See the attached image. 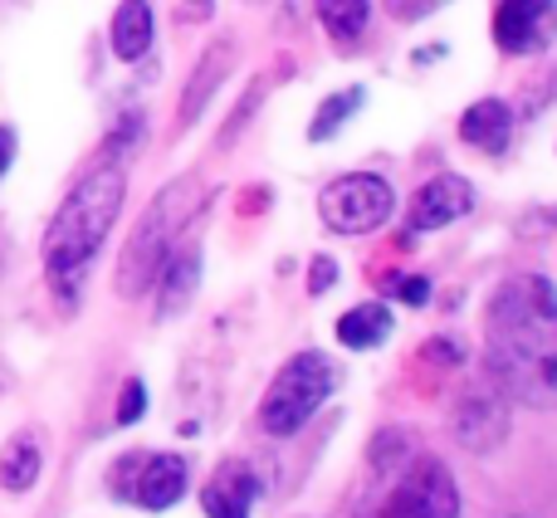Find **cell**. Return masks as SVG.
<instances>
[{"label":"cell","mask_w":557,"mask_h":518,"mask_svg":"<svg viewBox=\"0 0 557 518\" xmlns=\"http://www.w3.org/2000/svg\"><path fill=\"white\" fill-rule=\"evenodd\" d=\"M484 377L509 402L557 406V288L513 274L484 308Z\"/></svg>","instance_id":"obj_1"},{"label":"cell","mask_w":557,"mask_h":518,"mask_svg":"<svg viewBox=\"0 0 557 518\" xmlns=\"http://www.w3.org/2000/svg\"><path fill=\"white\" fill-rule=\"evenodd\" d=\"M123 201H127L123 162L88 166V172L69 186L64 201H59L54 221H49V231H45V279L64 304L78 298V288H84V279H88V264L103 250Z\"/></svg>","instance_id":"obj_2"},{"label":"cell","mask_w":557,"mask_h":518,"mask_svg":"<svg viewBox=\"0 0 557 518\" xmlns=\"http://www.w3.org/2000/svg\"><path fill=\"white\" fill-rule=\"evenodd\" d=\"M352 518H460V484L441 455L386 431L367 445V490Z\"/></svg>","instance_id":"obj_3"},{"label":"cell","mask_w":557,"mask_h":518,"mask_svg":"<svg viewBox=\"0 0 557 518\" xmlns=\"http://www.w3.org/2000/svg\"><path fill=\"white\" fill-rule=\"evenodd\" d=\"M196 211H201V182L196 176H182V182H166L162 192L152 196V206L143 211L137 231L127 235L123 259H117L113 288L123 298H143L147 288L157 284V269L166 264V255L182 245V235L191 231Z\"/></svg>","instance_id":"obj_4"},{"label":"cell","mask_w":557,"mask_h":518,"mask_svg":"<svg viewBox=\"0 0 557 518\" xmlns=\"http://www.w3.org/2000/svg\"><path fill=\"white\" fill-rule=\"evenodd\" d=\"M337 362L327 353H294L284 367L274 372L270 392L260 402V431L284 441V435H298L308 421L318 416V406L337 392Z\"/></svg>","instance_id":"obj_5"},{"label":"cell","mask_w":557,"mask_h":518,"mask_svg":"<svg viewBox=\"0 0 557 518\" xmlns=\"http://www.w3.org/2000/svg\"><path fill=\"white\" fill-rule=\"evenodd\" d=\"M186 480H191V465H186V455H172V451H127V455H117L113 470H108L113 499L143 504V509H152V514L182 504Z\"/></svg>","instance_id":"obj_6"},{"label":"cell","mask_w":557,"mask_h":518,"mask_svg":"<svg viewBox=\"0 0 557 518\" xmlns=\"http://www.w3.org/2000/svg\"><path fill=\"white\" fill-rule=\"evenodd\" d=\"M392 211H396L392 182L376 172H347L318 192V215L337 235H372L392 221Z\"/></svg>","instance_id":"obj_7"},{"label":"cell","mask_w":557,"mask_h":518,"mask_svg":"<svg viewBox=\"0 0 557 518\" xmlns=\"http://www.w3.org/2000/svg\"><path fill=\"white\" fill-rule=\"evenodd\" d=\"M450 441L470 455H494L509 441V396L494 382L460 392L450 406Z\"/></svg>","instance_id":"obj_8"},{"label":"cell","mask_w":557,"mask_h":518,"mask_svg":"<svg viewBox=\"0 0 557 518\" xmlns=\"http://www.w3.org/2000/svg\"><path fill=\"white\" fill-rule=\"evenodd\" d=\"M557 39V0H499L494 10V45L504 54H543Z\"/></svg>","instance_id":"obj_9"},{"label":"cell","mask_w":557,"mask_h":518,"mask_svg":"<svg viewBox=\"0 0 557 518\" xmlns=\"http://www.w3.org/2000/svg\"><path fill=\"white\" fill-rule=\"evenodd\" d=\"M474 211V186L465 176L445 172V176H431L421 192L411 196V211H406V231L411 235H425V231H445V225L465 221Z\"/></svg>","instance_id":"obj_10"},{"label":"cell","mask_w":557,"mask_h":518,"mask_svg":"<svg viewBox=\"0 0 557 518\" xmlns=\"http://www.w3.org/2000/svg\"><path fill=\"white\" fill-rule=\"evenodd\" d=\"M260 490L264 484H260V474H255L250 460H225L221 470L206 480L201 509H206V518H250Z\"/></svg>","instance_id":"obj_11"},{"label":"cell","mask_w":557,"mask_h":518,"mask_svg":"<svg viewBox=\"0 0 557 518\" xmlns=\"http://www.w3.org/2000/svg\"><path fill=\"white\" fill-rule=\"evenodd\" d=\"M231 64H235V39H215V45L196 59V74H191V84H186V94H182V118H176L182 133L201 123V113L211 108L215 88L231 78Z\"/></svg>","instance_id":"obj_12"},{"label":"cell","mask_w":557,"mask_h":518,"mask_svg":"<svg viewBox=\"0 0 557 518\" xmlns=\"http://www.w3.org/2000/svg\"><path fill=\"white\" fill-rule=\"evenodd\" d=\"M196 288H201V245L196 240H182L172 255H166V264L157 269V294H162V304H157V318H176L191 308Z\"/></svg>","instance_id":"obj_13"},{"label":"cell","mask_w":557,"mask_h":518,"mask_svg":"<svg viewBox=\"0 0 557 518\" xmlns=\"http://www.w3.org/2000/svg\"><path fill=\"white\" fill-rule=\"evenodd\" d=\"M45 474V435L39 431H15L0 445V490L5 494H29Z\"/></svg>","instance_id":"obj_14"},{"label":"cell","mask_w":557,"mask_h":518,"mask_svg":"<svg viewBox=\"0 0 557 518\" xmlns=\"http://www.w3.org/2000/svg\"><path fill=\"white\" fill-rule=\"evenodd\" d=\"M513 137V108L504 103V98H480V103L465 108L460 118V143L480 147V152L499 157L504 147H509Z\"/></svg>","instance_id":"obj_15"},{"label":"cell","mask_w":557,"mask_h":518,"mask_svg":"<svg viewBox=\"0 0 557 518\" xmlns=\"http://www.w3.org/2000/svg\"><path fill=\"white\" fill-rule=\"evenodd\" d=\"M108 39H113V54L123 59V64H137V59L152 49V5H147V0H123V5L113 10Z\"/></svg>","instance_id":"obj_16"},{"label":"cell","mask_w":557,"mask_h":518,"mask_svg":"<svg viewBox=\"0 0 557 518\" xmlns=\"http://www.w3.org/2000/svg\"><path fill=\"white\" fill-rule=\"evenodd\" d=\"M392 328H396V318L386 304H357L337 318V343L352 347V353H367V347H382L392 337Z\"/></svg>","instance_id":"obj_17"},{"label":"cell","mask_w":557,"mask_h":518,"mask_svg":"<svg viewBox=\"0 0 557 518\" xmlns=\"http://www.w3.org/2000/svg\"><path fill=\"white\" fill-rule=\"evenodd\" d=\"M367 15H372V0H318V25L337 45H357L367 29Z\"/></svg>","instance_id":"obj_18"},{"label":"cell","mask_w":557,"mask_h":518,"mask_svg":"<svg viewBox=\"0 0 557 518\" xmlns=\"http://www.w3.org/2000/svg\"><path fill=\"white\" fill-rule=\"evenodd\" d=\"M362 98H367V88H343V94H333V98H323L318 103V113H313V123H308V143H327V137H337L347 127V118L362 108Z\"/></svg>","instance_id":"obj_19"},{"label":"cell","mask_w":557,"mask_h":518,"mask_svg":"<svg viewBox=\"0 0 557 518\" xmlns=\"http://www.w3.org/2000/svg\"><path fill=\"white\" fill-rule=\"evenodd\" d=\"M143 411H147V386H143V377H127L123 396H117V425L143 421Z\"/></svg>","instance_id":"obj_20"},{"label":"cell","mask_w":557,"mask_h":518,"mask_svg":"<svg viewBox=\"0 0 557 518\" xmlns=\"http://www.w3.org/2000/svg\"><path fill=\"white\" fill-rule=\"evenodd\" d=\"M386 288H392V294L401 298V304H411V308L431 304V279H425V274H396Z\"/></svg>","instance_id":"obj_21"},{"label":"cell","mask_w":557,"mask_h":518,"mask_svg":"<svg viewBox=\"0 0 557 518\" xmlns=\"http://www.w3.org/2000/svg\"><path fill=\"white\" fill-rule=\"evenodd\" d=\"M382 5H386V15H392V20H401V25H416V20L435 15V10L450 5V0H382Z\"/></svg>","instance_id":"obj_22"},{"label":"cell","mask_w":557,"mask_h":518,"mask_svg":"<svg viewBox=\"0 0 557 518\" xmlns=\"http://www.w3.org/2000/svg\"><path fill=\"white\" fill-rule=\"evenodd\" d=\"M264 88H270V84H250V94L240 98V108H235V118H231V123H225V143H235V133H240V127L250 123L255 113H260V103H264Z\"/></svg>","instance_id":"obj_23"},{"label":"cell","mask_w":557,"mask_h":518,"mask_svg":"<svg viewBox=\"0 0 557 518\" xmlns=\"http://www.w3.org/2000/svg\"><path fill=\"white\" fill-rule=\"evenodd\" d=\"M337 284V264L327 255L313 259V274H308V294H327V288Z\"/></svg>","instance_id":"obj_24"},{"label":"cell","mask_w":557,"mask_h":518,"mask_svg":"<svg viewBox=\"0 0 557 518\" xmlns=\"http://www.w3.org/2000/svg\"><path fill=\"white\" fill-rule=\"evenodd\" d=\"M15 127H5V123H0V176H5L10 172V162H15Z\"/></svg>","instance_id":"obj_25"},{"label":"cell","mask_w":557,"mask_h":518,"mask_svg":"<svg viewBox=\"0 0 557 518\" xmlns=\"http://www.w3.org/2000/svg\"><path fill=\"white\" fill-rule=\"evenodd\" d=\"M211 15V0H186L182 5V20H206Z\"/></svg>","instance_id":"obj_26"},{"label":"cell","mask_w":557,"mask_h":518,"mask_svg":"<svg viewBox=\"0 0 557 518\" xmlns=\"http://www.w3.org/2000/svg\"><path fill=\"white\" fill-rule=\"evenodd\" d=\"M548 88H553V94H557V74H553V84H548Z\"/></svg>","instance_id":"obj_27"}]
</instances>
